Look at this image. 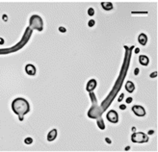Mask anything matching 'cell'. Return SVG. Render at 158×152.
Instances as JSON below:
<instances>
[{
	"instance_id": "8",
	"label": "cell",
	"mask_w": 158,
	"mask_h": 152,
	"mask_svg": "<svg viewBox=\"0 0 158 152\" xmlns=\"http://www.w3.org/2000/svg\"><path fill=\"white\" fill-rule=\"evenodd\" d=\"M56 137H57V130L56 129H52L48 133V135H47V141L52 142V141H54L55 139H56Z\"/></svg>"
},
{
	"instance_id": "14",
	"label": "cell",
	"mask_w": 158,
	"mask_h": 152,
	"mask_svg": "<svg viewBox=\"0 0 158 152\" xmlns=\"http://www.w3.org/2000/svg\"><path fill=\"white\" fill-rule=\"evenodd\" d=\"M88 14L90 15V17H93V15L94 14V11L93 8H90V9L88 10Z\"/></svg>"
},
{
	"instance_id": "6",
	"label": "cell",
	"mask_w": 158,
	"mask_h": 152,
	"mask_svg": "<svg viewBox=\"0 0 158 152\" xmlns=\"http://www.w3.org/2000/svg\"><path fill=\"white\" fill-rule=\"evenodd\" d=\"M25 71L28 75H35L36 74V68L33 65H27L25 67Z\"/></svg>"
},
{
	"instance_id": "7",
	"label": "cell",
	"mask_w": 158,
	"mask_h": 152,
	"mask_svg": "<svg viewBox=\"0 0 158 152\" xmlns=\"http://www.w3.org/2000/svg\"><path fill=\"white\" fill-rule=\"evenodd\" d=\"M97 87V81L94 79H91L90 81L87 84V91L88 92H92L94 90V88Z\"/></svg>"
},
{
	"instance_id": "1",
	"label": "cell",
	"mask_w": 158,
	"mask_h": 152,
	"mask_svg": "<svg viewBox=\"0 0 158 152\" xmlns=\"http://www.w3.org/2000/svg\"><path fill=\"white\" fill-rule=\"evenodd\" d=\"M12 110L14 111L15 114H17L19 116L20 121H22L23 117L30 111V105L26 99L22 97H19V98H15L12 102Z\"/></svg>"
},
{
	"instance_id": "9",
	"label": "cell",
	"mask_w": 158,
	"mask_h": 152,
	"mask_svg": "<svg viewBox=\"0 0 158 152\" xmlns=\"http://www.w3.org/2000/svg\"><path fill=\"white\" fill-rule=\"evenodd\" d=\"M139 62H140L141 65L148 66V63H149V59H148V56H146V55H141L140 57H139Z\"/></svg>"
},
{
	"instance_id": "5",
	"label": "cell",
	"mask_w": 158,
	"mask_h": 152,
	"mask_svg": "<svg viewBox=\"0 0 158 152\" xmlns=\"http://www.w3.org/2000/svg\"><path fill=\"white\" fill-rule=\"evenodd\" d=\"M132 111L133 113L135 114L138 117H144L146 115V111L144 109V107H142L140 105H135L132 107Z\"/></svg>"
},
{
	"instance_id": "11",
	"label": "cell",
	"mask_w": 158,
	"mask_h": 152,
	"mask_svg": "<svg viewBox=\"0 0 158 152\" xmlns=\"http://www.w3.org/2000/svg\"><path fill=\"white\" fill-rule=\"evenodd\" d=\"M138 41H139V43L140 44L146 45L147 44V42H148V37L145 34H140L139 37H138Z\"/></svg>"
},
{
	"instance_id": "12",
	"label": "cell",
	"mask_w": 158,
	"mask_h": 152,
	"mask_svg": "<svg viewBox=\"0 0 158 152\" xmlns=\"http://www.w3.org/2000/svg\"><path fill=\"white\" fill-rule=\"evenodd\" d=\"M101 7L103 8V10L105 11H110L113 9V4L111 2H102Z\"/></svg>"
},
{
	"instance_id": "13",
	"label": "cell",
	"mask_w": 158,
	"mask_h": 152,
	"mask_svg": "<svg viewBox=\"0 0 158 152\" xmlns=\"http://www.w3.org/2000/svg\"><path fill=\"white\" fill-rule=\"evenodd\" d=\"M24 142L26 143V145H31V143L33 142V139L32 138H26L24 140Z\"/></svg>"
},
{
	"instance_id": "15",
	"label": "cell",
	"mask_w": 158,
	"mask_h": 152,
	"mask_svg": "<svg viewBox=\"0 0 158 152\" xmlns=\"http://www.w3.org/2000/svg\"><path fill=\"white\" fill-rule=\"evenodd\" d=\"M94 23H96V22H94V19H91V20L89 21V26H90V27H93V26L94 25Z\"/></svg>"
},
{
	"instance_id": "21",
	"label": "cell",
	"mask_w": 158,
	"mask_h": 152,
	"mask_svg": "<svg viewBox=\"0 0 158 152\" xmlns=\"http://www.w3.org/2000/svg\"><path fill=\"white\" fill-rule=\"evenodd\" d=\"M138 73H139V68H136V69H135V74L137 75Z\"/></svg>"
},
{
	"instance_id": "4",
	"label": "cell",
	"mask_w": 158,
	"mask_h": 152,
	"mask_svg": "<svg viewBox=\"0 0 158 152\" xmlns=\"http://www.w3.org/2000/svg\"><path fill=\"white\" fill-rule=\"evenodd\" d=\"M107 119L110 122H112V123H117L118 121V113H117L116 111H114V110L109 111L108 114H107Z\"/></svg>"
},
{
	"instance_id": "18",
	"label": "cell",
	"mask_w": 158,
	"mask_h": 152,
	"mask_svg": "<svg viewBox=\"0 0 158 152\" xmlns=\"http://www.w3.org/2000/svg\"><path fill=\"white\" fill-rule=\"evenodd\" d=\"M59 30H60L61 32H66V29H65L64 27H60V28H59Z\"/></svg>"
},
{
	"instance_id": "23",
	"label": "cell",
	"mask_w": 158,
	"mask_h": 152,
	"mask_svg": "<svg viewBox=\"0 0 158 152\" xmlns=\"http://www.w3.org/2000/svg\"><path fill=\"white\" fill-rule=\"evenodd\" d=\"M106 141H107V142H108V143H110V142H111V141H110V140H109L108 138L106 139Z\"/></svg>"
},
{
	"instance_id": "2",
	"label": "cell",
	"mask_w": 158,
	"mask_h": 152,
	"mask_svg": "<svg viewBox=\"0 0 158 152\" xmlns=\"http://www.w3.org/2000/svg\"><path fill=\"white\" fill-rule=\"evenodd\" d=\"M29 24H30V27L32 29H35V30H38V31H43V19L41 17H39L37 14H34L32 17L30 18V20H29Z\"/></svg>"
},
{
	"instance_id": "20",
	"label": "cell",
	"mask_w": 158,
	"mask_h": 152,
	"mask_svg": "<svg viewBox=\"0 0 158 152\" xmlns=\"http://www.w3.org/2000/svg\"><path fill=\"white\" fill-rule=\"evenodd\" d=\"M156 75H157V72H154V73H152V74L151 75V77H152V78H153V77H155Z\"/></svg>"
},
{
	"instance_id": "22",
	"label": "cell",
	"mask_w": 158,
	"mask_h": 152,
	"mask_svg": "<svg viewBox=\"0 0 158 152\" xmlns=\"http://www.w3.org/2000/svg\"><path fill=\"white\" fill-rule=\"evenodd\" d=\"M148 134H149V135H152V134H153V130H151V131H148Z\"/></svg>"
},
{
	"instance_id": "10",
	"label": "cell",
	"mask_w": 158,
	"mask_h": 152,
	"mask_svg": "<svg viewBox=\"0 0 158 152\" xmlns=\"http://www.w3.org/2000/svg\"><path fill=\"white\" fill-rule=\"evenodd\" d=\"M125 89L128 92L131 93V92H134V90H135V85H134V83L131 82V81H127L125 84Z\"/></svg>"
},
{
	"instance_id": "19",
	"label": "cell",
	"mask_w": 158,
	"mask_h": 152,
	"mask_svg": "<svg viewBox=\"0 0 158 152\" xmlns=\"http://www.w3.org/2000/svg\"><path fill=\"white\" fill-rule=\"evenodd\" d=\"M125 108H126L125 105H121V106H120V109H122V110H124Z\"/></svg>"
},
{
	"instance_id": "3",
	"label": "cell",
	"mask_w": 158,
	"mask_h": 152,
	"mask_svg": "<svg viewBox=\"0 0 158 152\" xmlns=\"http://www.w3.org/2000/svg\"><path fill=\"white\" fill-rule=\"evenodd\" d=\"M131 141L133 142H137V143L147 142L148 141V137L146 134H144L143 132H137V133H133L132 134Z\"/></svg>"
},
{
	"instance_id": "25",
	"label": "cell",
	"mask_w": 158,
	"mask_h": 152,
	"mask_svg": "<svg viewBox=\"0 0 158 152\" xmlns=\"http://www.w3.org/2000/svg\"><path fill=\"white\" fill-rule=\"evenodd\" d=\"M129 148H130L129 146H127V147H125V150H129Z\"/></svg>"
},
{
	"instance_id": "24",
	"label": "cell",
	"mask_w": 158,
	"mask_h": 152,
	"mask_svg": "<svg viewBox=\"0 0 158 152\" xmlns=\"http://www.w3.org/2000/svg\"><path fill=\"white\" fill-rule=\"evenodd\" d=\"M139 51H140V50H139V48H137V49L135 50V53H139Z\"/></svg>"
},
{
	"instance_id": "16",
	"label": "cell",
	"mask_w": 158,
	"mask_h": 152,
	"mask_svg": "<svg viewBox=\"0 0 158 152\" xmlns=\"http://www.w3.org/2000/svg\"><path fill=\"white\" fill-rule=\"evenodd\" d=\"M132 102V97H128V98H126V103H131Z\"/></svg>"
},
{
	"instance_id": "17",
	"label": "cell",
	"mask_w": 158,
	"mask_h": 152,
	"mask_svg": "<svg viewBox=\"0 0 158 152\" xmlns=\"http://www.w3.org/2000/svg\"><path fill=\"white\" fill-rule=\"evenodd\" d=\"M123 94L122 93V94H121V97H120V98H118V102H121V101L123 100Z\"/></svg>"
}]
</instances>
